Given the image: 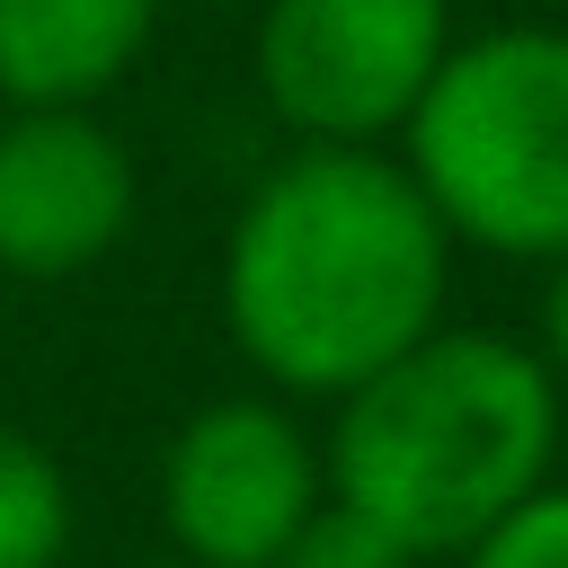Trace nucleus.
I'll return each instance as SVG.
<instances>
[{"mask_svg":"<svg viewBox=\"0 0 568 568\" xmlns=\"http://www.w3.org/2000/svg\"><path fill=\"white\" fill-rule=\"evenodd\" d=\"M453 240L390 151L293 142L222 231V337L275 399H346L444 328Z\"/></svg>","mask_w":568,"mask_h":568,"instance_id":"f257e3e1","label":"nucleus"},{"mask_svg":"<svg viewBox=\"0 0 568 568\" xmlns=\"http://www.w3.org/2000/svg\"><path fill=\"white\" fill-rule=\"evenodd\" d=\"M568 390L524 337L497 328H435L364 390L337 399L320 435L328 497L390 532L417 568L462 559L497 532L532 488H550Z\"/></svg>","mask_w":568,"mask_h":568,"instance_id":"f03ea898","label":"nucleus"},{"mask_svg":"<svg viewBox=\"0 0 568 568\" xmlns=\"http://www.w3.org/2000/svg\"><path fill=\"white\" fill-rule=\"evenodd\" d=\"M408 186L453 248L515 266L568 257V27L515 18L453 36L426 98L399 124Z\"/></svg>","mask_w":568,"mask_h":568,"instance_id":"7ed1b4c3","label":"nucleus"},{"mask_svg":"<svg viewBox=\"0 0 568 568\" xmlns=\"http://www.w3.org/2000/svg\"><path fill=\"white\" fill-rule=\"evenodd\" d=\"M444 53H453V0H257L248 27L266 115L320 151L399 142Z\"/></svg>","mask_w":568,"mask_h":568,"instance_id":"20e7f679","label":"nucleus"},{"mask_svg":"<svg viewBox=\"0 0 568 568\" xmlns=\"http://www.w3.org/2000/svg\"><path fill=\"white\" fill-rule=\"evenodd\" d=\"M160 532L186 568H275L284 541L328 506L320 435L275 390H222L160 444Z\"/></svg>","mask_w":568,"mask_h":568,"instance_id":"39448f33","label":"nucleus"},{"mask_svg":"<svg viewBox=\"0 0 568 568\" xmlns=\"http://www.w3.org/2000/svg\"><path fill=\"white\" fill-rule=\"evenodd\" d=\"M142 160L98 106H0V284H71L133 240Z\"/></svg>","mask_w":568,"mask_h":568,"instance_id":"423d86ee","label":"nucleus"},{"mask_svg":"<svg viewBox=\"0 0 568 568\" xmlns=\"http://www.w3.org/2000/svg\"><path fill=\"white\" fill-rule=\"evenodd\" d=\"M169 0H0V106H98L151 53Z\"/></svg>","mask_w":568,"mask_h":568,"instance_id":"0eeeda50","label":"nucleus"},{"mask_svg":"<svg viewBox=\"0 0 568 568\" xmlns=\"http://www.w3.org/2000/svg\"><path fill=\"white\" fill-rule=\"evenodd\" d=\"M71 532H80V506H71L62 453L18 417H0V568H62Z\"/></svg>","mask_w":568,"mask_h":568,"instance_id":"6e6552de","label":"nucleus"},{"mask_svg":"<svg viewBox=\"0 0 568 568\" xmlns=\"http://www.w3.org/2000/svg\"><path fill=\"white\" fill-rule=\"evenodd\" d=\"M462 568H568V488H532L497 532H479L462 550Z\"/></svg>","mask_w":568,"mask_h":568,"instance_id":"1a4fd4ad","label":"nucleus"},{"mask_svg":"<svg viewBox=\"0 0 568 568\" xmlns=\"http://www.w3.org/2000/svg\"><path fill=\"white\" fill-rule=\"evenodd\" d=\"M275 568H417V559H408L390 532H373L364 515H346V506L328 497V506L284 541V559H275Z\"/></svg>","mask_w":568,"mask_h":568,"instance_id":"9d476101","label":"nucleus"},{"mask_svg":"<svg viewBox=\"0 0 568 568\" xmlns=\"http://www.w3.org/2000/svg\"><path fill=\"white\" fill-rule=\"evenodd\" d=\"M541 364H550V382L568 390V257L550 266V293H541V346H532Z\"/></svg>","mask_w":568,"mask_h":568,"instance_id":"9b49d317","label":"nucleus"},{"mask_svg":"<svg viewBox=\"0 0 568 568\" xmlns=\"http://www.w3.org/2000/svg\"><path fill=\"white\" fill-rule=\"evenodd\" d=\"M124 568H186V559H169V550H151V559H124Z\"/></svg>","mask_w":568,"mask_h":568,"instance_id":"f8f14e48","label":"nucleus"},{"mask_svg":"<svg viewBox=\"0 0 568 568\" xmlns=\"http://www.w3.org/2000/svg\"><path fill=\"white\" fill-rule=\"evenodd\" d=\"M204 9H231V0H204Z\"/></svg>","mask_w":568,"mask_h":568,"instance_id":"ddd939ff","label":"nucleus"}]
</instances>
